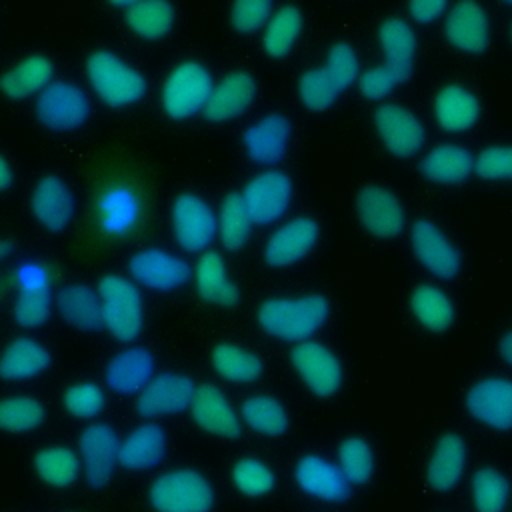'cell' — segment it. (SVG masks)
I'll use <instances>...</instances> for the list:
<instances>
[{"label": "cell", "mask_w": 512, "mask_h": 512, "mask_svg": "<svg viewBox=\"0 0 512 512\" xmlns=\"http://www.w3.org/2000/svg\"><path fill=\"white\" fill-rule=\"evenodd\" d=\"M378 46L384 60L366 68L358 78V92L368 100H384L410 78L418 46L416 32L404 18H386L378 28Z\"/></svg>", "instance_id": "cell-1"}, {"label": "cell", "mask_w": 512, "mask_h": 512, "mask_svg": "<svg viewBox=\"0 0 512 512\" xmlns=\"http://www.w3.org/2000/svg\"><path fill=\"white\" fill-rule=\"evenodd\" d=\"M330 304L322 294L266 298L256 312L260 328L278 340L300 344L312 340L328 320Z\"/></svg>", "instance_id": "cell-2"}, {"label": "cell", "mask_w": 512, "mask_h": 512, "mask_svg": "<svg viewBox=\"0 0 512 512\" xmlns=\"http://www.w3.org/2000/svg\"><path fill=\"white\" fill-rule=\"evenodd\" d=\"M360 58L348 42H336L328 48L324 64L302 72L298 78V96L312 112H324L360 78Z\"/></svg>", "instance_id": "cell-3"}, {"label": "cell", "mask_w": 512, "mask_h": 512, "mask_svg": "<svg viewBox=\"0 0 512 512\" xmlns=\"http://www.w3.org/2000/svg\"><path fill=\"white\" fill-rule=\"evenodd\" d=\"M86 78L94 94L110 108L132 106L148 90L144 74L110 50H96L88 56Z\"/></svg>", "instance_id": "cell-4"}, {"label": "cell", "mask_w": 512, "mask_h": 512, "mask_svg": "<svg viewBox=\"0 0 512 512\" xmlns=\"http://www.w3.org/2000/svg\"><path fill=\"white\" fill-rule=\"evenodd\" d=\"M102 300L104 328L120 342H132L144 326V304L138 284L122 274H104L96 286Z\"/></svg>", "instance_id": "cell-5"}, {"label": "cell", "mask_w": 512, "mask_h": 512, "mask_svg": "<svg viewBox=\"0 0 512 512\" xmlns=\"http://www.w3.org/2000/svg\"><path fill=\"white\" fill-rule=\"evenodd\" d=\"M148 500L156 512H210L214 490L198 470L174 468L152 480Z\"/></svg>", "instance_id": "cell-6"}, {"label": "cell", "mask_w": 512, "mask_h": 512, "mask_svg": "<svg viewBox=\"0 0 512 512\" xmlns=\"http://www.w3.org/2000/svg\"><path fill=\"white\" fill-rule=\"evenodd\" d=\"M144 196L134 182H106L94 198V218L100 232L120 240L134 234L144 218Z\"/></svg>", "instance_id": "cell-7"}, {"label": "cell", "mask_w": 512, "mask_h": 512, "mask_svg": "<svg viewBox=\"0 0 512 512\" xmlns=\"http://www.w3.org/2000/svg\"><path fill=\"white\" fill-rule=\"evenodd\" d=\"M214 84L216 82L204 64L196 60L176 64L162 84L160 102L164 112L174 120H186L204 112Z\"/></svg>", "instance_id": "cell-8"}, {"label": "cell", "mask_w": 512, "mask_h": 512, "mask_svg": "<svg viewBox=\"0 0 512 512\" xmlns=\"http://www.w3.org/2000/svg\"><path fill=\"white\" fill-rule=\"evenodd\" d=\"M170 228L184 252L204 254L218 234V216L200 194L182 192L172 202Z\"/></svg>", "instance_id": "cell-9"}, {"label": "cell", "mask_w": 512, "mask_h": 512, "mask_svg": "<svg viewBox=\"0 0 512 512\" xmlns=\"http://www.w3.org/2000/svg\"><path fill=\"white\" fill-rule=\"evenodd\" d=\"M90 110L86 90L72 80H54L34 102L38 122L54 132H72L84 126Z\"/></svg>", "instance_id": "cell-10"}, {"label": "cell", "mask_w": 512, "mask_h": 512, "mask_svg": "<svg viewBox=\"0 0 512 512\" xmlns=\"http://www.w3.org/2000/svg\"><path fill=\"white\" fill-rule=\"evenodd\" d=\"M128 272L138 286L152 292L178 290L194 276L186 258L164 248H144L134 252L128 260Z\"/></svg>", "instance_id": "cell-11"}, {"label": "cell", "mask_w": 512, "mask_h": 512, "mask_svg": "<svg viewBox=\"0 0 512 512\" xmlns=\"http://www.w3.org/2000/svg\"><path fill=\"white\" fill-rule=\"evenodd\" d=\"M256 226L278 222L292 204V180L286 172L266 168L254 174L240 192Z\"/></svg>", "instance_id": "cell-12"}, {"label": "cell", "mask_w": 512, "mask_h": 512, "mask_svg": "<svg viewBox=\"0 0 512 512\" xmlns=\"http://www.w3.org/2000/svg\"><path fill=\"white\" fill-rule=\"evenodd\" d=\"M290 362L302 382L320 398L334 396L342 386V364L336 354L318 340H306L294 344L290 350Z\"/></svg>", "instance_id": "cell-13"}, {"label": "cell", "mask_w": 512, "mask_h": 512, "mask_svg": "<svg viewBox=\"0 0 512 512\" xmlns=\"http://www.w3.org/2000/svg\"><path fill=\"white\" fill-rule=\"evenodd\" d=\"M374 128L382 146L398 158L414 156L426 142L420 118L396 102H382L374 110Z\"/></svg>", "instance_id": "cell-14"}, {"label": "cell", "mask_w": 512, "mask_h": 512, "mask_svg": "<svg viewBox=\"0 0 512 512\" xmlns=\"http://www.w3.org/2000/svg\"><path fill=\"white\" fill-rule=\"evenodd\" d=\"M356 214L368 234L392 240L406 228V212L398 196L384 186H366L356 194Z\"/></svg>", "instance_id": "cell-15"}, {"label": "cell", "mask_w": 512, "mask_h": 512, "mask_svg": "<svg viewBox=\"0 0 512 512\" xmlns=\"http://www.w3.org/2000/svg\"><path fill=\"white\" fill-rule=\"evenodd\" d=\"M196 384L190 376L180 372H160L148 386L138 394L136 412L142 418L174 416L190 410L192 398L196 394Z\"/></svg>", "instance_id": "cell-16"}, {"label": "cell", "mask_w": 512, "mask_h": 512, "mask_svg": "<svg viewBox=\"0 0 512 512\" xmlns=\"http://www.w3.org/2000/svg\"><path fill=\"white\" fill-rule=\"evenodd\" d=\"M320 240V226L310 216H294L280 224L264 244V260L272 268H284L308 256Z\"/></svg>", "instance_id": "cell-17"}, {"label": "cell", "mask_w": 512, "mask_h": 512, "mask_svg": "<svg viewBox=\"0 0 512 512\" xmlns=\"http://www.w3.org/2000/svg\"><path fill=\"white\" fill-rule=\"evenodd\" d=\"M84 478L92 488L104 486L118 464L120 440L116 430L106 422L88 424L78 438Z\"/></svg>", "instance_id": "cell-18"}, {"label": "cell", "mask_w": 512, "mask_h": 512, "mask_svg": "<svg viewBox=\"0 0 512 512\" xmlns=\"http://www.w3.org/2000/svg\"><path fill=\"white\" fill-rule=\"evenodd\" d=\"M292 122L280 112H268L246 126L242 134V144L246 156L260 166L278 164L290 146Z\"/></svg>", "instance_id": "cell-19"}, {"label": "cell", "mask_w": 512, "mask_h": 512, "mask_svg": "<svg viewBox=\"0 0 512 512\" xmlns=\"http://www.w3.org/2000/svg\"><path fill=\"white\" fill-rule=\"evenodd\" d=\"M410 246L418 262L438 278H454L460 272V254L448 236L426 218L410 228Z\"/></svg>", "instance_id": "cell-20"}, {"label": "cell", "mask_w": 512, "mask_h": 512, "mask_svg": "<svg viewBox=\"0 0 512 512\" xmlns=\"http://www.w3.org/2000/svg\"><path fill=\"white\" fill-rule=\"evenodd\" d=\"M190 416L204 432L220 438L232 440L242 432L240 416L232 402L216 384L210 382H204L196 388L190 404Z\"/></svg>", "instance_id": "cell-21"}, {"label": "cell", "mask_w": 512, "mask_h": 512, "mask_svg": "<svg viewBox=\"0 0 512 512\" xmlns=\"http://www.w3.org/2000/svg\"><path fill=\"white\" fill-rule=\"evenodd\" d=\"M468 412L496 430L512 428V380L492 376L478 380L466 394Z\"/></svg>", "instance_id": "cell-22"}, {"label": "cell", "mask_w": 512, "mask_h": 512, "mask_svg": "<svg viewBox=\"0 0 512 512\" xmlns=\"http://www.w3.org/2000/svg\"><path fill=\"white\" fill-rule=\"evenodd\" d=\"M30 208L42 228L48 232H60L70 224L76 200L70 186L62 178L46 174L36 182L32 190Z\"/></svg>", "instance_id": "cell-23"}, {"label": "cell", "mask_w": 512, "mask_h": 512, "mask_svg": "<svg viewBox=\"0 0 512 512\" xmlns=\"http://www.w3.org/2000/svg\"><path fill=\"white\" fill-rule=\"evenodd\" d=\"M294 480L302 492L324 502H342L350 494V482L340 466L318 454H306L296 462Z\"/></svg>", "instance_id": "cell-24"}, {"label": "cell", "mask_w": 512, "mask_h": 512, "mask_svg": "<svg viewBox=\"0 0 512 512\" xmlns=\"http://www.w3.org/2000/svg\"><path fill=\"white\" fill-rule=\"evenodd\" d=\"M256 98V80L246 70L224 74L212 88L204 116L210 122H228L246 112Z\"/></svg>", "instance_id": "cell-25"}, {"label": "cell", "mask_w": 512, "mask_h": 512, "mask_svg": "<svg viewBox=\"0 0 512 512\" xmlns=\"http://www.w3.org/2000/svg\"><path fill=\"white\" fill-rule=\"evenodd\" d=\"M156 360L144 346H128L114 354L104 370L106 386L122 396L142 392L154 374Z\"/></svg>", "instance_id": "cell-26"}, {"label": "cell", "mask_w": 512, "mask_h": 512, "mask_svg": "<svg viewBox=\"0 0 512 512\" xmlns=\"http://www.w3.org/2000/svg\"><path fill=\"white\" fill-rule=\"evenodd\" d=\"M54 308L76 330L96 332L104 326L100 294L88 284L70 282L60 286L54 294Z\"/></svg>", "instance_id": "cell-27"}, {"label": "cell", "mask_w": 512, "mask_h": 512, "mask_svg": "<svg viewBox=\"0 0 512 512\" xmlns=\"http://www.w3.org/2000/svg\"><path fill=\"white\" fill-rule=\"evenodd\" d=\"M168 448V438L158 422H142L132 428L118 450V464L128 470H150L158 466Z\"/></svg>", "instance_id": "cell-28"}, {"label": "cell", "mask_w": 512, "mask_h": 512, "mask_svg": "<svg viewBox=\"0 0 512 512\" xmlns=\"http://www.w3.org/2000/svg\"><path fill=\"white\" fill-rule=\"evenodd\" d=\"M444 32L454 48L478 54L486 48L490 38L486 12L476 2H458L446 14Z\"/></svg>", "instance_id": "cell-29"}, {"label": "cell", "mask_w": 512, "mask_h": 512, "mask_svg": "<svg viewBox=\"0 0 512 512\" xmlns=\"http://www.w3.org/2000/svg\"><path fill=\"white\" fill-rule=\"evenodd\" d=\"M194 286L198 296L212 306L232 308L240 300V290L230 278L224 258L214 250L198 258L194 266Z\"/></svg>", "instance_id": "cell-30"}, {"label": "cell", "mask_w": 512, "mask_h": 512, "mask_svg": "<svg viewBox=\"0 0 512 512\" xmlns=\"http://www.w3.org/2000/svg\"><path fill=\"white\" fill-rule=\"evenodd\" d=\"M476 166V158L470 154L468 148L454 144V142H444L434 146L424 154L420 160V174L438 184H458L466 180Z\"/></svg>", "instance_id": "cell-31"}, {"label": "cell", "mask_w": 512, "mask_h": 512, "mask_svg": "<svg viewBox=\"0 0 512 512\" xmlns=\"http://www.w3.org/2000/svg\"><path fill=\"white\" fill-rule=\"evenodd\" d=\"M54 82V64L42 54H32L14 64L0 80L2 92L12 100L40 96Z\"/></svg>", "instance_id": "cell-32"}, {"label": "cell", "mask_w": 512, "mask_h": 512, "mask_svg": "<svg viewBox=\"0 0 512 512\" xmlns=\"http://www.w3.org/2000/svg\"><path fill=\"white\" fill-rule=\"evenodd\" d=\"M464 464L466 444L462 436H458L456 432H446L434 444L432 456L426 466V480L434 490L446 492L460 480Z\"/></svg>", "instance_id": "cell-33"}, {"label": "cell", "mask_w": 512, "mask_h": 512, "mask_svg": "<svg viewBox=\"0 0 512 512\" xmlns=\"http://www.w3.org/2000/svg\"><path fill=\"white\" fill-rule=\"evenodd\" d=\"M434 118L448 132H462L476 124L480 114L478 98L460 84H448L434 96Z\"/></svg>", "instance_id": "cell-34"}, {"label": "cell", "mask_w": 512, "mask_h": 512, "mask_svg": "<svg viewBox=\"0 0 512 512\" xmlns=\"http://www.w3.org/2000/svg\"><path fill=\"white\" fill-rule=\"evenodd\" d=\"M50 352L48 348L30 338V336H20L14 338L2 352L0 360V374L4 380H30L42 374L50 366Z\"/></svg>", "instance_id": "cell-35"}, {"label": "cell", "mask_w": 512, "mask_h": 512, "mask_svg": "<svg viewBox=\"0 0 512 512\" xmlns=\"http://www.w3.org/2000/svg\"><path fill=\"white\" fill-rule=\"evenodd\" d=\"M210 360L216 374L232 384H250L262 374L264 368L260 356L234 342L216 344Z\"/></svg>", "instance_id": "cell-36"}, {"label": "cell", "mask_w": 512, "mask_h": 512, "mask_svg": "<svg viewBox=\"0 0 512 512\" xmlns=\"http://www.w3.org/2000/svg\"><path fill=\"white\" fill-rule=\"evenodd\" d=\"M124 20L136 36L144 40H160L172 30L176 12L170 2L144 0L132 2V6L124 12Z\"/></svg>", "instance_id": "cell-37"}, {"label": "cell", "mask_w": 512, "mask_h": 512, "mask_svg": "<svg viewBox=\"0 0 512 512\" xmlns=\"http://www.w3.org/2000/svg\"><path fill=\"white\" fill-rule=\"evenodd\" d=\"M410 310L414 318L432 332H444L454 320L450 298L434 284H418L410 292Z\"/></svg>", "instance_id": "cell-38"}, {"label": "cell", "mask_w": 512, "mask_h": 512, "mask_svg": "<svg viewBox=\"0 0 512 512\" xmlns=\"http://www.w3.org/2000/svg\"><path fill=\"white\" fill-rule=\"evenodd\" d=\"M240 414L244 424L262 436H282L290 428L288 412L270 394L248 396L240 406Z\"/></svg>", "instance_id": "cell-39"}, {"label": "cell", "mask_w": 512, "mask_h": 512, "mask_svg": "<svg viewBox=\"0 0 512 512\" xmlns=\"http://www.w3.org/2000/svg\"><path fill=\"white\" fill-rule=\"evenodd\" d=\"M302 32V12L292 4L278 6L262 30V48L270 58H284Z\"/></svg>", "instance_id": "cell-40"}, {"label": "cell", "mask_w": 512, "mask_h": 512, "mask_svg": "<svg viewBox=\"0 0 512 512\" xmlns=\"http://www.w3.org/2000/svg\"><path fill=\"white\" fill-rule=\"evenodd\" d=\"M252 226L254 222L250 218V212L244 204L242 194L228 192L222 198L220 210H218V236L222 246L230 252L240 250L248 242Z\"/></svg>", "instance_id": "cell-41"}, {"label": "cell", "mask_w": 512, "mask_h": 512, "mask_svg": "<svg viewBox=\"0 0 512 512\" xmlns=\"http://www.w3.org/2000/svg\"><path fill=\"white\" fill-rule=\"evenodd\" d=\"M80 458L68 446H46L34 456L36 474L50 486L66 488L74 484L80 474Z\"/></svg>", "instance_id": "cell-42"}, {"label": "cell", "mask_w": 512, "mask_h": 512, "mask_svg": "<svg viewBox=\"0 0 512 512\" xmlns=\"http://www.w3.org/2000/svg\"><path fill=\"white\" fill-rule=\"evenodd\" d=\"M472 502L478 512H504L510 486L502 472L496 468H480L472 476Z\"/></svg>", "instance_id": "cell-43"}, {"label": "cell", "mask_w": 512, "mask_h": 512, "mask_svg": "<svg viewBox=\"0 0 512 512\" xmlns=\"http://www.w3.org/2000/svg\"><path fill=\"white\" fill-rule=\"evenodd\" d=\"M44 420V406L24 394L6 396L0 404V426L10 434H24L40 426Z\"/></svg>", "instance_id": "cell-44"}, {"label": "cell", "mask_w": 512, "mask_h": 512, "mask_svg": "<svg viewBox=\"0 0 512 512\" xmlns=\"http://www.w3.org/2000/svg\"><path fill=\"white\" fill-rule=\"evenodd\" d=\"M338 466L350 484H366L374 472V454L360 436H348L338 446Z\"/></svg>", "instance_id": "cell-45"}, {"label": "cell", "mask_w": 512, "mask_h": 512, "mask_svg": "<svg viewBox=\"0 0 512 512\" xmlns=\"http://www.w3.org/2000/svg\"><path fill=\"white\" fill-rule=\"evenodd\" d=\"M232 484L244 496L258 498L272 492V488L276 486V474L266 462L252 456H244L236 460L232 466Z\"/></svg>", "instance_id": "cell-46"}, {"label": "cell", "mask_w": 512, "mask_h": 512, "mask_svg": "<svg viewBox=\"0 0 512 512\" xmlns=\"http://www.w3.org/2000/svg\"><path fill=\"white\" fill-rule=\"evenodd\" d=\"M54 308V292L48 290H18L12 304V318L20 328L42 326Z\"/></svg>", "instance_id": "cell-47"}, {"label": "cell", "mask_w": 512, "mask_h": 512, "mask_svg": "<svg viewBox=\"0 0 512 512\" xmlns=\"http://www.w3.org/2000/svg\"><path fill=\"white\" fill-rule=\"evenodd\" d=\"M62 404L74 418L90 420L102 412L106 396L102 386L96 382H74L64 390Z\"/></svg>", "instance_id": "cell-48"}, {"label": "cell", "mask_w": 512, "mask_h": 512, "mask_svg": "<svg viewBox=\"0 0 512 512\" xmlns=\"http://www.w3.org/2000/svg\"><path fill=\"white\" fill-rule=\"evenodd\" d=\"M274 10V4L268 0H238L230 8V24L240 34H254L266 28Z\"/></svg>", "instance_id": "cell-49"}, {"label": "cell", "mask_w": 512, "mask_h": 512, "mask_svg": "<svg viewBox=\"0 0 512 512\" xmlns=\"http://www.w3.org/2000/svg\"><path fill=\"white\" fill-rule=\"evenodd\" d=\"M476 174L486 180H512V146H490L476 156Z\"/></svg>", "instance_id": "cell-50"}, {"label": "cell", "mask_w": 512, "mask_h": 512, "mask_svg": "<svg viewBox=\"0 0 512 512\" xmlns=\"http://www.w3.org/2000/svg\"><path fill=\"white\" fill-rule=\"evenodd\" d=\"M12 284L18 290H48L52 288V274L48 266L36 258L22 260L12 270Z\"/></svg>", "instance_id": "cell-51"}, {"label": "cell", "mask_w": 512, "mask_h": 512, "mask_svg": "<svg viewBox=\"0 0 512 512\" xmlns=\"http://www.w3.org/2000/svg\"><path fill=\"white\" fill-rule=\"evenodd\" d=\"M408 16L418 22V24H428L434 22L436 18H440L446 10V2L444 0H412L408 6Z\"/></svg>", "instance_id": "cell-52"}, {"label": "cell", "mask_w": 512, "mask_h": 512, "mask_svg": "<svg viewBox=\"0 0 512 512\" xmlns=\"http://www.w3.org/2000/svg\"><path fill=\"white\" fill-rule=\"evenodd\" d=\"M12 180H14V176H12V170L8 166V160L2 156L0 158V188L8 190L12 186Z\"/></svg>", "instance_id": "cell-53"}, {"label": "cell", "mask_w": 512, "mask_h": 512, "mask_svg": "<svg viewBox=\"0 0 512 512\" xmlns=\"http://www.w3.org/2000/svg\"><path fill=\"white\" fill-rule=\"evenodd\" d=\"M500 356L512 366V330L500 340Z\"/></svg>", "instance_id": "cell-54"}, {"label": "cell", "mask_w": 512, "mask_h": 512, "mask_svg": "<svg viewBox=\"0 0 512 512\" xmlns=\"http://www.w3.org/2000/svg\"><path fill=\"white\" fill-rule=\"evenodd\" d=\"M10 252H12L10 240H2V244H0V256H2V258H8Z\"/></svg>", "instance_id": "cell-55"}]
</instances>
